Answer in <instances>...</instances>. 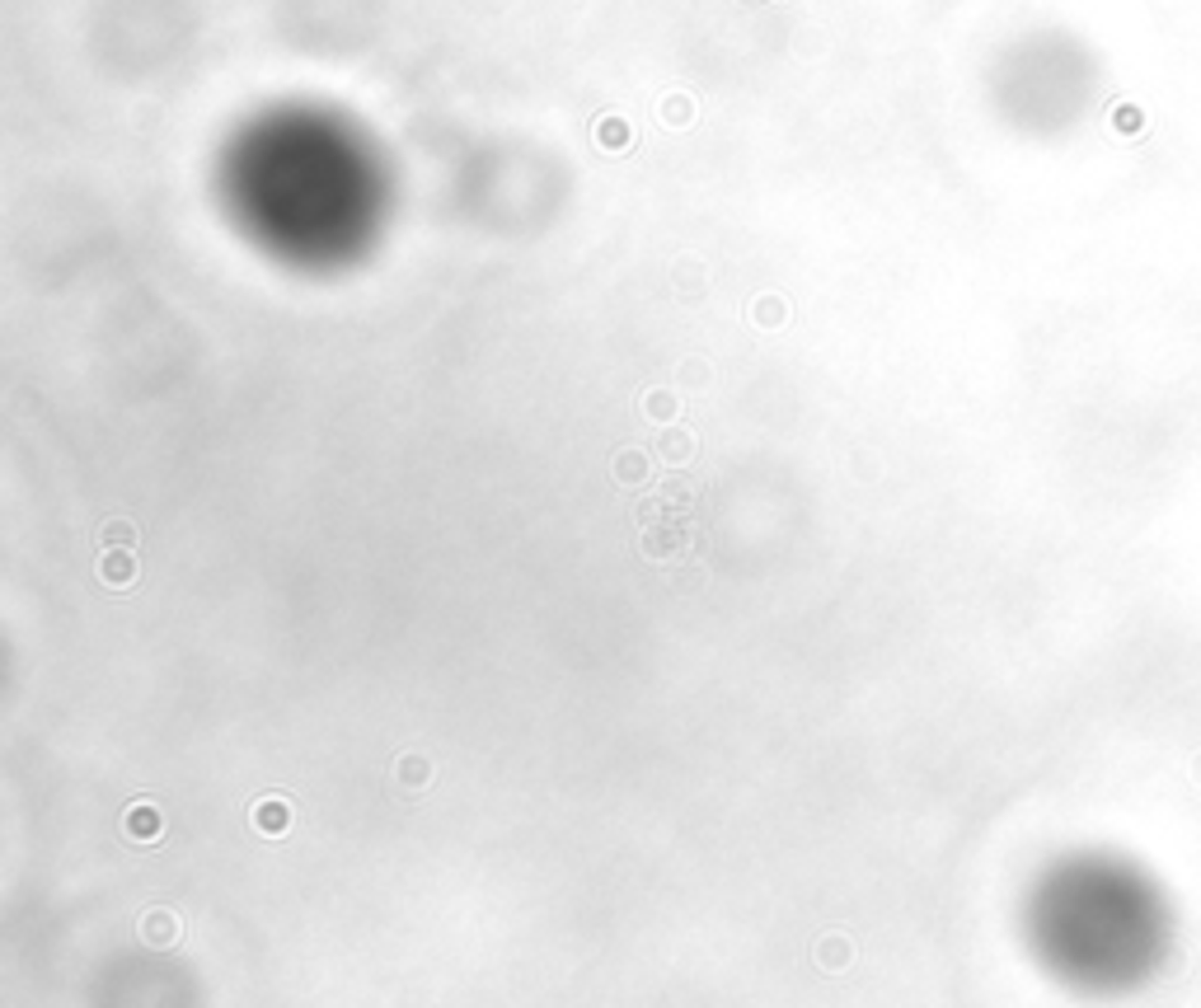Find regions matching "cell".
Here are the masks:
<instances>
[{
  "mask_svg": "<svg viewBox=\"0 0 1201 1008\" xmlns=\"http://www.w3.org/2000/svg\"><path fill=\"white\" fill-rule=\"evenodd\" d=\"M164 830V817L156 802H136V807H127V821H123V835L127 840H160Z\"/></svg>",
  "mask_w": 1201,
  "mask_h": 1008,
  "instance_id": "obj_1",
  "label": "cell"
},
{
  "mask_svg": "<svg viewBox=\"0 0 1201 1008\" xmlns=\"http://www.w3.org/2000/svg\"><path fill=\"white\" fill-rule=\"evenodd\" d=\"M254 825H259L264 835H282V830L292 825L287 802H282V797H267V802H259V807H254Z\"/></svg>",
  "mask_w": 1201,
  "mask_h": 1008,
  "instance_id": "obj_2",
  "label": "cell"
},
{
  "mask_svg": "<svg viewBox=\"0 0 1201 1008\" xmlns=\"http://www.w3.org/2000/svg\"><path fill=\"white\" fill-rule=\"evenodd\" d=\"M99 573H104V582L113 586H127L132 582V554H104V563H99Z\"/></svg>",
  "mask_w": 1201,
  "mask_h": 1008,
  "instance_id": "obj_3",
  "label": "cell"
},
{
  "mask_svg": "<svg viewBox=\"0 0 1201 1008\" xmlns=\"http://www.w3.org/2000/svg\"><path fill=\"white\" fill-rule=\"evenodd\" d=\"M404 783H428V765L423 760H404Z\"/></svg>",
  "mask_w": 1201,
  "mask_h": 1008,
  "instance_id": "obj_4",
  "label": "cell"
},
{
  "mask_svg": "<svg viewBox=\"0 0 1201 1008\" xmlns=\"http://www.w3.org/2000/svg\"><path fill=\"white\" fill-rule=\"evenodd\" d=\"M169 933H174L169 929V915H151L146 920V938H169Z\"/></svg>",
  "mask_w": 1201,
  "mask_h": 1008,
  "instance_id": "obj_5",
  "label": "cell"
},
{
  "mask_svg": "<svg viewBox=\"0 0 1201 1008\" xmlns=\"http://www.w3.org/2000/svg\"><path fill=\"white\" fill-rule=\"evenodd\" d=\"M104 539H108V544H113V539H118V544H132V531H127V526H108Z\"/></svg>",
  "mask_w": 1201,
  "mask_h": 1008,
  "instance_id": "obj_6",
  "label": "cell"
}]
</instances>
